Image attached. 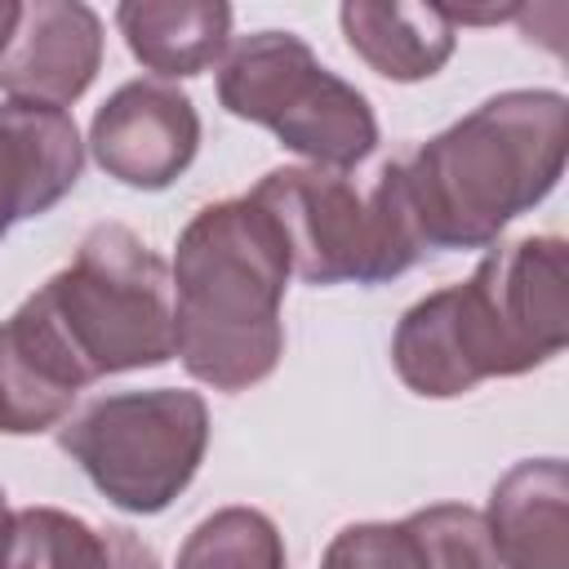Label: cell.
Returning a JSON list of instances; mask_svg holds the SVG:
<instances>
[{
  "instance_id": "1",
  "label": "cell",
  "mask_w": 569,
  "mask_h": 569,
  "mask_svg": "<svg viewBox=\"0 0 569 569\" xmlns=\"http://www.w3.org/2000/svg\"><path fill=\"white\" fill-rule=\"evenodd\" d=\"M293 258L280 222L253 196L204 204L178 236L173 356L213 391H249L284 356L280 302Z\"/></svg>"
},
{
  "instance_id": "2",
  "label": "cell",
  "mask_w": 569,
  "mask_h": 569,
  "mask_svg": "<svg viewBox=\"0 0 569 569\" xmlns=\"http://www.w3.org/2000/svg\"><path fill=\"white\" fill-rule=\"evenodd\" d=\"M569 102L556 89H507L400 160L422 249H489L542 204L565 173Z\"/></svg>"
},
{
  "instance_id": "3",
  "label": "cell",
  "mask_w": 569,
  "mask_h": 569,
  "mask_svg": "<svg viewBox=\"0 0 569 569\" xmlns=\"http://www.w3.org/2000/svg\"><path fill=\"white\" fill-rule=\"evenodd\" d=\"M36 298L84 365L89 382L173 360L169 262L124 222L89 227L71 267L53 271Z\"/></svg>"
},
{
  "instance_id": "4",
  "label": "cell",
  "mask_w": 569,
  "mask_h": 569,
  "mask_svg": "<svg viewBox=\"0 0 569 569\" xmlns=\"http://www.w3.org/2000/svg\"><path fill=\"white\" fill-rule=\"evenodd\" d=\"M218 102L249 124H262L316 169H356L378 147L369 98L333 76L302 36L253 31L231 44L218 67Z\"/></svg>"
},
{
  "instance_id": "5",
  "label": "cell",
  "mask_w": 569,
  "mask_h": 569,
  "mask_svg": "<svg viewBox=\"0 0 569 569\" xmlns=\"http://www.w3.org/2000/svg\"><path fill=\"white\" fill-rule=\"evenodd\" d=\"M445 316L467 382L520 378L569 342V244L520 236L489 244L471 280L445 284Z\"/></svg>"
},
{
  "instance_id": "6",
  "label": "cell",
  "mask_w": 569,
  "mask_h": 569,
  "mask_svg": "<svg viewBox=\"0 0 569 569\" xmlns=\"http://www.w3.org/2000/svg\"><path fill=\"white\" fill-rule=\"evenodd\" d=\"M58 445L89 485L129 516L164 511L200 471L209 449V405L200 391L151 387L111 391L84 405Z\"/></svg>"
},
{
  "instance_id": "7",
  "label": "cell",
  "mask_w": 569,
  "mask_h": 569,
  "mask_svg": "<svg viewBox=\"0 0 569 569\" xmlns=\"http://www.w3.org/2000/svg\"><path fill=\"white\" fill-rule=\"evenodd\" d=\"M284 231L293 276L307 284H369L373 236H369V204L356 182L338 169L316 164H284L258 178L249 191Z\"/></svg>"
},
{
  "instance_id": "8",
  "label": "cell",
  "mask_w": 569,
  "mask_h": 569,
  "mask_svg": "<svg viewBox=\"0 0 569 569\" xmlns=\"http://www.w3.org/2000/svg\"><path fill=\"white\" fill-rule=\"evenodd\" d=\"M89 151L107 178L133 191H164L200 151V111L169 80H129L93 111Z\"/></svg>"
},
{
  "instance_id": "9",
  "label": "cell",
  "mask_w": 569,
  "mask_h": 569,
  "mask_svg": "<svg viewBox=\"0 0 569 569\" xmlns=\"http://www.w3.org/2000/svg\"><path fill=\"white\" fill-rule=\"evenodd\" d=\"M102 67V18L84 0H31L0 53V93L71 107Z\"/></svg>"
},
{
  "instance_id": "10",
  "label": "cell",
  "mask_w": 569,
  "mask_h": 569,
  "mask_svg": "<svg viewBox=\"0 0 569 569\" xmlns=\"http://www.w3.org/2000/svg\"><path fill=\"white\" fill-rule=\"evenodd\" d=\"M84 387V365L36 293L9 320H0V436H36L58 427Z\"/></svg>"
},
{
  "instance_id": "11",
  "label": "cell",
  "mask_w": 569,
  "mask_h": 569,
  "mask_svg": "<svg viewBox=\"0 0 569 569\" xmlns=\"http://www.w3.org/2000/svg\"><path fill=\"white\" fill-rule=\"evenodd\" d=\"M84 169V142L62 107L0 102V227L49 213Z\"/></svg>"
},
{
  "instance_id": "12",
  "label": "cell",
  "mask_w": 569,
  "mask_h": 569,
  "mask_svg": "<svg viewBox=\"0 0 569 569\" xmlns=\"http://www.w3.org/2000/svg\"><path fill=\"white\" fill-rule=\"evenodd\" d=\"M485 529L502 569H569V471L560 458L516 462L489 493Z\"/></svg>"
},
{
  "instance_id": "13",
  "label": "cell",
  "mask_w": 569,
  "mask_h": 569,
  "mask_svg": "<svg viewBox=\"0 0 569 569\" xmlns=\"http://www.w3.org/2000/svg\"><path fill=\"white\" fill-rule=\"evenodd\" d=\"M342 36L351 44V53L400 84L413 80H431L458 44V27L449 22V13L440 4H365V0H347L338 9Z\"/></svg>"
},
{
  "instance_id": "14",
  "label": "cell",
  "mask_w": 569,
  "mask_h": 569,
  "mask_svg": "<svg viewBox=\"0 0 569 569\" xmlns=\"http://www.w3.org/2000/svg\"><path fill=\"white\" fill-rule=\"evenodd\" d=\"M116 27L129 53L164 76H200L231 44V4L222 0H124L116 4Z\"/></svg>"
},
{
  "instance_id": "15",
  "label": "cell",
  "mask_w": 569,
  "mask_h": 569,
  "mask_svg": "<svg viewBox=\"0 0 569 569\" xmlns=\"http://www.w3.org/2000/svg\"><path fill=\"white\" fill-rule=\"evenodd\" d=\"M111 538L62 507H22L0 525V569H107Z\"/></svg>"
},
{
  "instance_id": "16",
  "label": "cell",
  "mask_w": 569,
  "mask_h": 569,
  "mask_svg": "<svg viewBox=\"0 0 569 569\" xmlns=\"http://www.w3.org/2000/svg\"><path fill=\"white\" fill-rule=\"evenodd\" d=\"M173 569H284V538L258 507H218L187 533Z\"/></svg>"
},
{
  "instance_id": "17",
  "label": "cell",
  "mask_w": 569,
  "mask_h": 569,
  "mask_svg": "<svg viewBox=\"0 0 569 569\" xmlns=\"http://www.w3.org/2000/svg\"><path fill=\"white\" fill-rule=\"evenodd\" d=\"M413 529L427 569H502L485 529V511L467 502H431L413 516H405Z\"/></svg>"
},
{
  "instance_id": "18",
  "label": "cell",
  "mask_w": 569,
  "mask_h": 569,
  "mask_svg": "<svg viewBox=\"0 0 569 569\" xmlns=\"http://www.w3.org/2000/svg\"><path fill=\"white\" fill-rule=\"evenodd\" d=\"M320 569H427V560L405 520H360L329 538Z\"/></svg>"
},
{
  "instance_id": "19",
  "label": "cell",
  "mask_w": 569,
  "mask_h": 569,
  "mask_svg": "<svg viewBox=\"0 0 569 569\" xmlns=\"http://www.w3.org/2000/svg\"><path fill=\"white\" fill-rule=\"evenodd\" d=\"M107 569H160V565H156V551L133 529L111 525V565Z\"/></svg>"
},
{
  "instance_id": "20",
  "label": "cell",
  "mask_w": 569,
  "mask_h": 569,
  "mask_svg": "<svg viewBox=\"0 0 569 569\" xmlns=\"http://www.w3.org/2000/svg\"><path fill=\"white\" fill-rule=\"evenodd\" d=\"M18 13H22V4H18V0H0V53H4V44L13 40Z\"/></svg>"
},
{
  "instance_id": "21",
  "label": "cell",
  "mask_w": 569,
  "mask_h": 569,
  "mask_svg": "<svg viewBox=\"0 0 569 569\" xmlns=\"http://www.w3.org/2000/svg\"><path fill=\"white\" fill-rule=\"evenodd\" d=\"M4 516H9V507H4V489H0V525H4Z\"/></svg>"
},
{
  "instance_id": "22",
  "label": "cell",
  "mask_w": 569,
  "mask_h": 569,
  "mask_svg": "<svg viewBox=\"0 0 569 569\" xmlns=\"http://www.w3.org/2000/svg\"><path fill=\"white\" fill-rule=\"evenodd\" d=\"M4 231H9V227H0V240H4Z\"/></svg>"
}]
</instances>
